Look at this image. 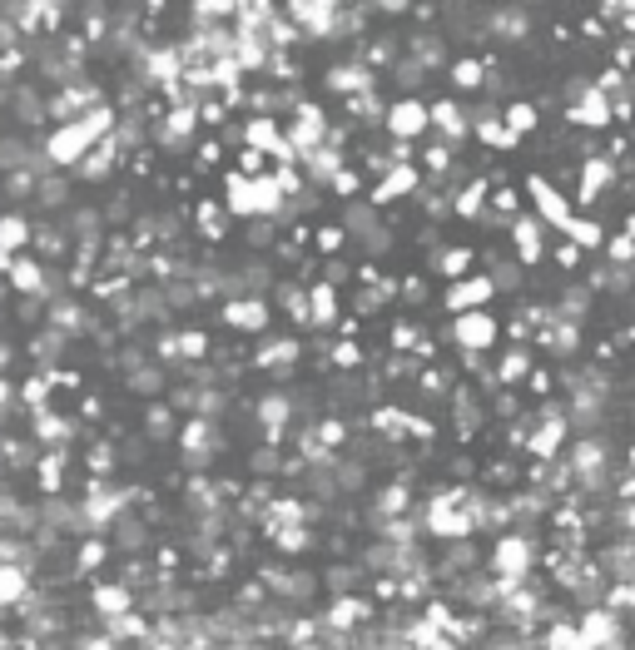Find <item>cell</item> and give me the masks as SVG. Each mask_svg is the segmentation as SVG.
I'll list each match as a JSON object with an SVG mask.
<instances>
[{"label": "cell", "instance_id": "obj_1", "mask_svg": "<svg viewBox=\"0 0 635 650\" xmlns=\"http://www.w3.org/2000/svg\"><path fill=\"white\" fill-rule=\"evenodd\" d=\"M338 229L348 234V244H358V254H368V263L387 259L392 249H397V234L382 224V214L368 204V199H353V204H343V219H338Z\"/></svg>", "mask_w": 635, "mask_h": 650}, {"label": "cell", "instance_id": "obj_2", "mask_svg": "<svg viewBox=\"0 0 635 650\" xmlns=\"http://www.w3.org/2000/svg\"><path fill=\"white\" fill-rule=\"evenodd\" d=\"M457 343V353H472V358H487V353H497V343H502V318L492 313V308H482V313H462V318H452L442 333H437V343Z\"/></svg>", "mask_w": 635, "mask_h": 650}, {"label": "cell", "instance_id": "obj_3", "mask_svg": "<svg viewBox=\"0 0 635 650\" xmlns=\"http://www.w3.org/2000/svg\"><path fill=\"white\" fill-rule=\"evenodd\" d=\"M536 536H521V531H502L497 546L487 551V576L497 581H531L536 571Z\"/></svg>", "mask_w": 635, "mask_h": 650}, {"label": "cell", "instance_id": "obj_4", "mask_svg": "<svg viewBox=\"0 0 635 650\" xmlns=\"http://www.w3.org/2000/svg\"><path fill=\"white\" fill-rule=\"evenodd\" d=\"M521 194L531 199V209H526V214H531L541 229H556V234H561V229H566V219L576 214V209H571V194H561V189H556V179H546V174H526Z\"/></svg>", "mask_w": 635, "mask_h": 650}, {"label": "cell", "instance_id": "obj_5", "mask_svg": "<svg viewBox=\"0 0 635 650\" xmlns=\"http://www.w3.org/2000/svg\"><path fill=\"white\" fill-rule=\"evenodd\" d=\"M621 179V164L606 159V154H586L581 159V174H576V194H571V209H596V199H606Z\"/></svg>", "mask_w": 635, "mask_h": 650}, {"label": "cell", "instance_id": "obj_6", "mask_svg": "<svg viewBox=\"0 0 635 650\" xmlns=\"http://www.w3.org/2000/svg\"><path fill=\"white\" fill-rule=\"evenodd\" d=\"M571 621H576V641H581V650H606V646H621V641H631L626 621H621L616 611H606V606L576 611Z\"/></svg>", "mask_w": 635, "mask_h": 650}, {"label": "cell", "instance_id": "obj_7", "mask_svg": "<svg viewBox=\"0 0 635 650\" xmlns=\"http://www.w3.org/2000/svg\"><path fill=\"white\" fill-rule=\"evenodd\" d=\"M328 110L318 105V100H303L293 115H288V130H283V139L293 144V154L303 159V154H313L318 144H328Z\"/></svg>", "mask_w": 635, "mask_h": 650}, {"label": "cell", "instance_id": "obj_8", "mask_svg": "<svg viewBox=\"0 0 635 650\" xmlns=\"http://www.w3.org/2000/svg\"><path fill=\"white\" fill-rule=\"evenodd\" d=\"M382 130L392 144H417L427 134V100H412V95H392L387 100V115H382Z\"/></svg>", "mask_w": 635, "mask_h": 650}, {"label": "cell", "instance_id": "obj_9", "mask_svg": "<svg viewBox=\"0 0 635 650\" xmlns=\"http://www.w3.org/2000/svg\"><path fill=\"white\" fill-rule=\"evenodd\" d=\"M378 621V606L368 601V596H333L328 601V611L318 616V626L323 631H333V636H353V631H363V626H373Z\"/></svg>", "mask_w": 635, "mask_h": 650}, {"label": "cell", "instance_id": "obj_10", "mask_svg": "<svg viewBox=\"0 0 635 650\" xmlns=\"http://www.w3.org/2000/svg\"><path fill=\"white\" fill-rule=\"evenodd\" d=\"M417 194H422V169H417V164H392V169L382 174V179L368 189V194H363V199H368V204L382 214V209L407 204V199H417Z\"/></svg>", "mask_w": 635, "mask_h": 650}, {"label": "cell", "instance_id": "obj_11", "mask_svg": "<svg viewBox=\"0 0 635 650\" xmlns=\"http://www.w3.org/2000/svg\"><path fill=\"white\" fill-rule=\"evenodd\" d=\"M492 298H497V288H492V278L477 268V273L447 283V293H442V313H452V318H462V313H482V308H492Z\"/></svg>", "mask_w": 635, "mask_h": 650}, {"label": "cell", "instance_id": "obj_12", "mask_svg": "<svg viewBox=\"0 0 635 650\" xmlns=\"http://www.w3.org/2000/svg\"><path fill=\"white\" fill-rule=\"evenodd\" d=\"M507 249H511V263L526 273V268H541V259H546V229L521 209L516 219L507 224Z\"/></svg>", "mask_w": 635, "mask_h": 650}, {"label": "cell", "instance_id": "obj_13", "mask_svg": "<svg viewBox=\"0 0 635 650\" xmlns=\"http://www.w3.org/2000/svg\"><path fill=\"white\" fill-rule=\"evenodd\" d=\"M283 15L293 20V30L303 35V40H333V30H338V0H293V5H283Z\"/></svg>", "mask_w": 635, "mask_h": 650}, {"label": "cell", "instance_id": "obj_14", "mask_svg": "<svg viewBox=\"0 0 635 650\" xmlns=\"http://www.w3.org/2000/svg\"><path fill=\"white\" fill-rule=\"evenodd\" d=\"M427 130H437V144L457 149L462 139H472V120L452 95H442V100H427Z\"/></svg>", "mask_w": 635, "mask_h": 650}, {"label": "cell", "instance_id": "obj_15", "mask_svg": "<svg viewBox=\"0 0 635 650\" xmlns=\"http://www.w3.org/2000/svg\"><path fill=\"white\" fill-rule=\"evenodd\" d=\"M382 80L363 65V60H343V65H333L328 75H323V90L328 95H338V100H353V95H368V90H378Z\"/></svg>", "mask_w": 635, "mask_h": 650}, {"label": "cell", "instance_id": "obj_16", "mask_svg": "<svg viewBox=\"0 0 635 650\" xmlns=\"http://www.w3.org/2000/svg\"><path fill=\"white\" fill-rule=\"evenodd\" d=\"M566 125H576V130H586V134H606V130H616V120H611V100L591 85L576 105H566Z\"/></svg>", "mask_w": 635, "mask_h": 650}, {"label": "cell", "instance_id": "obj_17", "mask_svg": "<svg viewBox=\"0 0 635 650\" xmlns=\"http://www.w3.org/2000/svg\"><path fill=\"white\" fill-rule=\"evenodd\" d=\"M417 526L427 536H442V541H472V521L462 507H417Z\"/></svg>", "mask_w": 635, "mask_h": 650}, {"label": "cell", "instance_id": "obj_18", "mask_svg": "<svg viewBox=\"0 0 635 650\" xmlns=\"http://www.w3.org/2000/svg\"><path fill=\"white\" fill-rule=\"evenodd\" d=\"M566 437H571V427H566V417H556V422H536V432L526 437V457L536 462V467H551L561 452H566Z\"/></svg>", "mask_w": 635, "mask_h": 650}, {"label": "cell", "instance_id": "obj_19", "mask_svg": "<svg viewBox=\"0 0 635 650\" xmlns=\"http://www.w3.org/2000/svg\"><path fill=\"white\" fill-rule=\"evenodd\" d=\"M447 407H452V422H457V437L462 442H472L477 432H482V422H487V407H482V392H472L467 383H457L452 397H447Z\"/></svg>", "mask_w": 635, "mask_h": 650}, {"label": "cell", "instance_id": "obj_20", "mask_svg": "<svg viewBox=\"0 0 635 650\" xmlns=\"http://www.w3.org/2000/svg\"><path fill=\"white\" fill-rule=\"evenodd\" d=\"M258 422H263V437L268 447H278L293 427V392H263L258 397Z\"/></svg>", "mask_w": 635, "mask_h": 650}, {"label": "cell", "instance_id": "obj_21", "mask_svg": "<svg viewBox=\"0 0 635 650\" xmlns=\"http://www.w3.org/2000/svg\"><path fill=\"white\" fill-rule=\"evenodd\" d=\"M402 55L417 60L427 75H437V70H447V35H437V30H412V35L402 40Z\"/></svg>", "mask_w": 635, "mask_h": 650}, {"label": "cell", "instance_id": "obj_22", "mask_svg": "<svg viewBox=\"0 0 635 650\" xmlns=\"http://www.w3.org/2000/svg\"><path fill=\"white\" fill-rule=\"evenodd\" d=\"M427 268H432L437 278L457 283V278L477 273V249H467V244H442V249H432V254H427Z\"/></svg>", "mask_w": 635, "mask_h": 650}, {"label": "cell", "instance_id": "obj_23", "mask_svg": "<svg viewBox=\"0 0 635 650\" xmlns=\"http://www.w3.org/2000/svg\"><path fill=\"white\" fill-rule=\"evenodd\" d=\"M606 581H635V536L626 541H611V546H601L596 551V561H591Z\"/></svg>", "mask_w": 635, "mask_h": 650}, {"label": "cell", "instance_id": "obj_24", "mask_svg": "<svg viewBox=\"0 0 635 650\" xmlns=\"http://www.w3.org/2000/svg\"><path fill=\"white\" fill-rule=\"evenodd\" d=\"M556 239H566V244H571V249H581V254H601V244H606V224H601V219H591V214H571V219H566V229H561Z\"/></svg>", "mask_w": 635, "mask_h": 650}, {"label": "cell", "instance_id": "obj_25", "mask_svg": "<svg viewBox=\"0 0 635 650\" xmlns=\"http://www.w3.org/2000/svg\"><path fill=\"white\" fill-rule=\"evenodd\" d=\"M531 368H536V348H507V353L497 358V368H492V373H497V388L521 392V383L531 378Z\"/></svg>", "mask_w": 635, "mask_h": 650}, {"label": "cell", "instance_id": "obj_26", "mask_svg": "<svg viewBox=\"0 0 635 650\" xmlns=\"http://www.w3.org/2000/svg\"><path fill=\"white\" fill-rule=\"evenodd\" d=\"M531 35V10H487V40L521 45Z\"/></svg>", "mask_w": 635, "mask_h": 650}, {"label": "cell", "instance_id": "obj_27", "mask_svg": "<svg viewBox=\"0 0 635 650\" xmlns=\"http://www.w3.org/2000/svg\"><path fill=\"white\" fill-rule=\"evenodd\" d=\"M343 115L353 130H382V115H387V95L382 90H368V95H353L343 100Z\"/></svg>", "mask_w": 635, "mask_h": 650}, {"label": "cell", "instance_id": "obj_28", "mask_svg": "<svg viewBox=\"0 0 635 650\" xmlns=\"http://www.w3.org/2000/svg\"><path fill=\"white\" fill-rule=\"evenodd\" d=\"M308 328H338V288H328L323 278L308 283Z\"/></svg>", "mask_w": 635, "mask_h": 650}, {"label": "cell", "instance_id": "obj_29", "mask_svg": "<svg viewBox=\"0 0 635 650\" xmlns=\"http://www.w3.org/2000/svg\"><path fill=\"white\" fill-rule=\"evenodd\" d=\"M407 512H417L412 487H407V482H387L378 492V502H373V512H368V526H373V521H397V517H407Z\"/></svg>", "mask_w": 635, "mask_h": 650}, {"label": "cell", "instance_id": "obj_30", "mask_svg": "<svg viewBox=\"0 0 635 650\" xmlns=\"http://www.w3.org/2000/svg\"><path fill=\"white\" fill-rule=\"evenodd\" d=\"M487 65L482 55H462V60H447V80L457 95H482V80H487Z\"/></svg>", "mask_w": 635, "mask_h": 650}, {"label": "cell", "instance_id": "obj_31", "mask_svg": "<svg viewBox=\"0 0 635 650\" xmlns=\"http://www.w3.org/2000/svg\"><path fill=\"white\" fill-rule=\"evenodd\" d=\"M487 194H492V179H487V174H472V179L452 194V214H457V219H482V214H487Z\"/></svg>", "mask_w": 635, "mask_h": 650}, {"label": "cell", "instance_id": "obj_32", "mask_svg": "<svg viewBox=\"0 0 635 650\" xmlns=\"http://www.w3.org/2000/svg\"><path fill=\"white\" fill-rule=\"evenodd\" d=\"M224 318H229V328H239V333H263V328H268V303L254 298V293H244V298H234V303L224 308Z\"/></svg>", "mask_w": 635, "mask_h": 650}, {"label": "cell", "instance_id": "obj_33", "mask_svg": "<svg viewBox=\"0 0 635 650\" xmlns=\"http://www.w3.org/2000/svg\"><path fill=\"white\" fill-rule=\"evenodd\" d=\"M224 214H239V219H258V199H254V179L244 174H224Z\"/></svg>", "mask_w": 635, "mask_h": 650}, {"label": "cell", "instance_id": "obj_34", "mask_svg": "<svg viewBox=\"0 0 635 650\" xmlns=\"http://www.w3.org/2000/svg\"><path fill=\"white\" fill-rule=\"evenodd\" d=\"M268 576V586H273V596H283V601H308L313 591H318V576L313 571H263Z\"/></svg>", "mask_w": 635, "mask_h": 650}, {"label": "cell", "instance_id": "obj_35", "mask_svg": "<svg viewBox=\"0 0 635 650\" xmlns=\"http://www.w3.org/2000/svg\"><path fill=\"white\" fill-rule=\"evenodd\" d=\"M407 407H397V402H378L373 412H368V427L378 432L382 442H407Z\"/></svg>", "mask_w": 635, "mask_h": 650}, {"label": "cell", "instance_id": "obj_36", "mask_svg": "<svg viewBox=\"0 0 635 650\" xmlns=\"http://www.w3.org/2000/svg\"><path fill=\"white\" fill-rule=\"evenodd\" d=\"M502 125H507L511 139L536 134L541 130V105H531V100H507V105H502Z\"/></svg>", "mask_w": 635, "mask_h": 650}, {"label": "cell", "instance_id": "obj_37", "mask_svg": "<svg viewBox=\"0 0 635 650\" xmlns=\"http://www.w3.org/2000/svg\"><path fill=\"white\" fill-rule=\"evenodd\" d=\"M298 358H303V343H298V338H268V343L258 348L254 363L258 368H278V373H288Z\"/></svg>", "mask_w": 635, "mask_h": 650}, {"label": "cell", "instance_id": "obj_38", "mask_svg": "<svg viewBox=\"0 0 635 650\" xmlns=\"http://www.w3.org/2000/svg\"><path fill=\"white\" fill-rule=\"evenodd\" d=\"M457 383H462V378H457L452 368H422V373H417V392H422V402H447Z\"/></svg>", "mask_w": 635, "mask_h": 650}, {"label": "cell", "instance_id": "obj_39", "mask_svg": "<svg viewBox=\"0 0 635 650\" xmlns=\"http://www.w3.org/2000/svg\"><path fill=\"white\" fill-rule=\"evenodd\" d=\"M239 139H244V149H258V154H268V149H273V144L283 139V125H278L273 115H254V120L244 125V134H239Z\"/></svg>", "mask_w": 635, "mask_h": 650}, {"label": "cell", "instance_id": "obj_40", "mask_svg": "<svg viewBox=\"0 0 635 650\" xmlns=\"http://www.w3.org/2000/svg\"><path fill=\"white\" fill-rule=\"evenodd\" d=\"M382 75H392V80H397V95H412V100H417V90L427 85V70H422L417 60H407V55H397Z\"/></svg>", "mask_w": 635, "mask_h": 650}, {"label": "cell", "instance_id": "obj_41", "mask_svg": "<svg viewBox=\"0 0 635 650\" xmlns=\"http://www.w3.org/2000/svg\"><path fill=\"white\" fill-rule=\"evenodd\" d=\"M308 239H313L318 259H343V249H348V234L338 224H318V229H308Z\"/></svg>", "mask_w": 635, "mask_h": 650}, {"label": "cell", "instance_id": "obj_42", "mask_svg": "<svg viewBox=\"0 0 635 650\" xmlns=\"http://www.w3.org/2000/svg\"><path fill=\"white\" fill-rule=\"evenodd\" d=\"M417 338H422V323H417V318H407V313H397V318H392V328H387V348H392V353H412V348H417Z\"/></svg>", "mask_w": 635, "mask_h": 650}, {"label": "cell", "instance_id": "obj_43", "mask_svg": "<svg viewBox=\"0 0 635 650\" xmlns=\"http://www.w3.org/2000/svg\"><path fill=\"white\" fill-rule=\"evenodd\" d=\"M268 541H273L283 556H303V551L313 546V526H278V531H268Z\"/></svg>", "mask_w": 635, "mask_h": 650}, {"label": "cell", "instance_id": "obj_44", "mask_svg": "<svg viewBox=\"0 0 635 650\" xmlns=\"http://www.w3.org/2000/svg\"><path fill=\"white\" fill-rule=\"evenodd\" d=\"M363 184H368V179H363V169H358V164H343V169H338V174L328 179L333 199H343V204H353V199L363 194Z\"/></svg>", "mask_w": 635, "mask_h": 650}, {"label": "cell", "instance_id": "obj_45", "mask_svg": "<svg viewBox=\"0 0 635 650\" xmlns=\"http://www.w3.org/2000/svg\"><path fill=\"white\" fill-rule=\"evenodd\" d=\"M278 303L288 308V323H298V328H308V288H303L298 278L278 288Z\"/></svg>", "mask_w": 635, "mask_h": 650}, {"label": "cell", "instance_id": "obj_46", "mask_svg": "<svg viewBox=\"0 0 635 650\" xmlns=\"http://www.w3.org/2000/svg\"><path fill=\"white\" fill-rule=\"evenodd\" d=\"M417 159H422L417 169H427L432 179H442V174H452V164H457V149H447V144H427Z\"/></svg>", "mask_w": 635, "mask_h": 650}, {"label": "cell", "instance_id": "obj_47", "mask_svg": "<svg viewBox=\"0 0 635 650\" xmlns=\"http://www.w3.org/2000/svg\"><path fill=\"white\" fill-rule=\"evenodd\" d=\"M328 353H333V368H338V373H358V368L368 363V353H363V348H358L353 338H338V343H333Z\"/></svg>", "mask_w": 635, "mask_h": 650}, {"label": "cell", "instance_id": "obj_48", "mask_svg": "<svg viewBox=\"0 0 635 650\" xmlns=\"http://www.w3.org/2000/svg\"><path fill=\"white\" fill-rule=\"evenodd\" d=\"M601 254L611 268H635V244L626 234H606V244H601Z\"/></svg>", "mask_w": 635, "mask_h": 650}, {"label": "cell", "instance_id": "obj_49", "mask_svg": "<svg viewBox=\"0 0 635 650\" xmlns=\"http://www.w3.org/2000/svg\"><path fill=\"white\" fill-rule=\"evenodd\" d=\"M397 298H402V303H412V308H417V303H427V278H422V273L397 278Z\"/></svg>", "mask_w": 635, "mask_h": 650}, {"label": "cell", "instance_id": "obj_50", "mask_svg": "<svg viewBox=\"0 0 635 650\" xmlns=\"http://www.w3.org/2000/svg\"><path fill=\"white\" fill-rule=\"evenodd\" d=\"M199 224H204V239H224V209L219 204H199Z\"/></svg>", "mask_w": 635, "mask_h": 650}, {"label": "cell", "instance_id": "obj_51", "mask_svg": "<svg viewBox=\"0 0 635 650\" xmlns=\"http://www.w3.org/2000/svg\"><path fill=\"white\" fill-rule=\"evenodd\" d=\"M273 234H278V224H273V219H254V229H249V249H268V244H273Z\"/></svg>", "mask_w": 635, "mask_h": 650}, {"label": "cell", "instance_id": "obj_52", "mask_svg": "<svg viewBox=\"0 0 635 650\" xmlns=\"http://www.w3.org/2000/svg\"><path fill=\"white\" fill-rule=\"evenodd\" d=\"M492 412H497V417H521V397H516V392H492Z\"/></svg>", "mask_w": 635, "mask_h": 650}, {"label": "cell", "instance_id": "obj_53", "mask_svg": "<svg viewBox=\"0 0 635 650\" xmlns=\"http://www.w3.org/2000/svg\"><path fill=\"white\" fill-rule=\"evenodd\" d=\"M348 278H353V268H348L343 259H328V263H323V283H328V288H343Z\"/></svg>", "mask_w": 635, "mask_h": 650}, {"label": "cell", "instance_id": "obj_54", "mask_svg": "<svg viewBox=\"0 0 635 650\" xmlns=\"http://www.w3.org/2000/svg\"><path fill=\"white\" fill-rule=\"evenodd\" d=\"M521 388H531V392H536V397H541V402H546V397H551V388H556V378H551L546 368H531V378H526Z\"/></svg>", "mask_w": 635, "mask_h": 650}, {"label": "cell", "instance_id": "obj_55", "mask_svg": "<svg viewBox=\"0 0 635 650\" xmlns=\"http://www.w3.org/2000/svg\"><path fill=\"white\" fill-rule=\"evenodd\" d=\"M422 214H427V219L452 214V194H422Z\"/></svg>", "mask_w": 635, "mask_h": 650}, {"label": "cell", "instance_id": "obj_56", "mask_svg": "<svg viewBox=\"0 0 635 650\" xmlns=\"http://www.w3.org/2000/svg\"><path fill=\"white\" fill-rule=\"evenodd\" d=\"M581 259H586V254H581V249H571L566 239L556 244V268H566V273H576V268H581Z\"/></svg>", "mask_w": 635, "mask_h": 650}, {"label": "cell", "instance_id": "obj_57", "mask_svg": "<svg viewBox=\"0 0 635 650\" xmlns=\"http://www.w3.org/2000/svg\"><path fill=\"white\" fill-rule=\"evenodd\" d=\"M586 90H591V80H586V75H571V80H566V90H561V100H566V105H576Z\"/></svg>", "mask_w": 635, "mask_h": 650}, {"label": "cell", "instance_id": "obj_58", "mask_svg": "<svg viewBox=\"0 0 635 650\" xmlns=\"http://www.w3.org/2000/svg\"><path fill=\"white\" fill-rule=\"evenodd\" d=\"M581 35H591L596 45H601V40H611V30H606L601 20H581Z\"/></svg>", "mask_w": 635, "mask_h": 650}, {"label": "cell", "instance_id": "obj_59", "mask_svg": "<svg viewBox=\"0 0 635 650\" xmlns=\"http://www.w3.org/2000/svg\"><path fill=\"white\" fill-rule=\"evenodd\" d=\"M621 234H626V239H631V244H635V209H631V214H626V224H621Z\"/></svg>", "mask_w": 635, "mask_h": 650}, {"label": "cell", "instance_id": "obj_60", "mask_svg": "<svg viewBox=\"0 0 635 650\" xmlns=\"http://www.w3.org/2000/svg\"><path fill=\"white\" fill-rule=\"evenodd\" d=\"M626 189H631V199H635V174H631V179H626Z\"/></svg>", "mask_w": 635, "mask_h": 650}, {"label": "cell", "instance_id": "obj_61", "mask_svg": "<svg viewBox=\"0 0 635 650\" xmlns=\"http://www.w3.org/2000/svg\"><path fill=\"white\" fill-rule=\"evenodd\" d=\"M189 650H209V646H189Z\"/></svg>", "mask_w": 635, "mask_h": 650}]
</instances>
